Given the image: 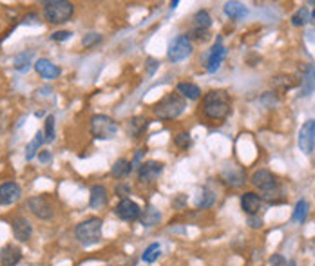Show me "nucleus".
<instances>
[{
    "label": "nucleus",
    "mask_w": 315,
    "mask_h": 266,
    "mask_svg": "<svg viewBox=\"0 0 315 266\" xmlns=\"http://www.w3.org/2000/svg\"><path fill=\"white\" fill-rule=\"evenodd\" d=\"M230 111H232L230 96L226 91L218 89V91H210L203 96V114L208 120H214V121L225 120L230 114Z\"/></svg>",
    "instance_id": "f257e3e1"
},
{
    "label": "nucleus",
    "mask_w": 315,
    "mask_h": 266,
    "mask_svg": "<svg viewBox=\"0 0 315 266\" xmlns=\"http://www.w3.org/2000/svg\"><path fill=\"white\" fill-rule=\"evenodd\" d=\"M185 109H187V101H185L183 96L170 93V95L163 96L152 111H154L158 120H176Z\"/></svg>",
    "instance_id": "f03ea898"
},
{
    "label": "nucleus",
    "mask_w": 315,
    "mask_h": 266,
    "mask_svg": "<svg viewBox=\"0 0 315 266\" xmlns=\"http://www.w3.org/2000/svg\"><path fill=\"white\" fill-rule=\"evenodd\" d=\"M44 6V17L49 24H64L74 15V4L66 0H48Z\"/></svg>",
    "instance_id": "7ed1b4c3"
},
{
    "label": "nucleus",
    "mask_w": 315,
    "mask_h": 266,
    "mask_svg": "<svg viewBox=\"0 0 315 266\" xmlns=\"http://www.w3.org/2000/svg\"><path fill=\"white\" fill-rule=\"evenodd\" d=\"M101 219L100 218H89L82 221L80 225L76 226V239L82 242L83 246H91V244H96V242L101 241Z\"/></svg>",
    "instance_id": "20e7f679"
},
{
    "label": "nucleus",
    "mask_w": 315,
    "mask_h": 266,
    "mask_svg": "<svg viewBox=\"0 0 315 266\" xmlns=\"http://www.w3.org/2000/svg\"><path fill=\"white\" fill-rule=\"evenodd\" d=\"M118 123L113 118L105 116V114H95L91 118L89 130L93 138H96V140H113L118 134Z\"/></svg>",
    "instance_id": "39448f33"
},
{
    "label": "nucleus",
    "mask_w": 315,
    "mask_h": 266,
    "mask_svg": "<svg viewBox=\"0 0 315 266\" xmlns=\"http://www.w3.org/2000/svg\"><path fill=\"white\" fill-rule=\"evenodd\" d=\"M194 48H192V42H191V36L187 35H178L170 42V46H169V60L174 62V64H178V62H183L187 60L189 56L192 54Z\"/></svg>",
    "instance_id": "423d86ee"
},
{
    "label": "nucleus",
    "mask_w": 315,
    "mask_h": 266,
    "mask_svg": "<svg viewBox=\"0 0 315 266\" xmlns=\"http://www.w3.org/2000/svg\"><path fill=\"white\" fill-rule=\"evenodd\" d=\"M27 208H29V212L35 218L42 219V221H48V219H51L54 216L53 205L44 195H33V197H29L27 199Z\"/></svg>",
    "instance_id": "0eeeda50"
},
{
    "label": "nucleus",
    "mask_w": 315,
    "mask_h": 266,
    "mask_svg": "<svg viewBox=\"0 0 315 266\" xmlns=\"http://www.w3.org/2000/svg\"><path fill=\"white\" fill-rule=\"evenodd\" d=\"M297 145L306 156L314 152L315 148V120H306L303 127L299 129V138Z\"/></svg>",
    "instance_id": "6e6552de"
},
{
    "label": "nucleus",
    "mask_w": 315,
    "mask_h": 266,
    "mask_svg": "<svg viewBox=\"0 0 315 266\" xmlns=\"http://www.w3.org/2000/svg\"><path fill=\"white\" fill-rule=\"evenodd\" d=\"M250 181H252V185H254L256 189H259L261 192H265V194L277 189V179H275V176L270 170H265V169L254 172V176H252Z\"/></svg>",
    "instance_id": "1a4fd4ad"
},
{
    "label": "nucleus",
    "mask_w": 315,
    "mask_h": 266,
    "mask_svg": "<svg viewBox=\"0 0 315 266\" xmlns=\"http://www.w3.org/2000/svg\"><path fill=\"white\" fill-rule=\"evenodd\" d=\"M11 228H13V236L15 239L20 242H27L33 236V225H31V221L24 216H17V218H13L11 221Z\"/></svg>",
    "instance_id": "9d476101"
},
{
    "label": "nucleus",
    "mask_w": 315,
    "mask_h": 266,
    "mask_svg": "<svg viewBox=\"0 0 315 266\" xmlns=\"http://www.w3.org/2000/svg\"><path fill=\"white\" fill-rule=\"evenodd\" d=\"M140 214H142V208L138 207V203H134L132 199H121L116 207V216H118L121 221H136L140 219Z\"/></svg>",
    "instance_id": "9b49d317"
},
{
    "label": "nucleus",
    "mask_w": 315,
    "mask_h": 266,
    "mask_svg": "<svg viewBox=\"0 0 315 266\" xmlns=\"http://www.w3.org/2000/svg\"><path fill=\"white\" fill-rule=\"evenodd\" d=\"M163 172V163L160 161H145L138 169V179L142 183H150Z\"/></svg>",
    "instance_id": "f8f14e48"
},
{
    "label": "nucleus",
    "mask_w": 315,
    "mask_h": 266,
    "mask_svg": "<svg viewBox=\"0 0 315 266\" xmlns=\"http://www.w3.org/2000/svg\"><path fill=\"white\" fill-rule=\"evenodd\" d=\"M225 54H226V49L223 48V44H221V36H219V38L216 40L214 46H212V49H210L208 56H207V71L208 73L218 71L221 62H223V58H225Z\"/></svg>",
    "instance_id": "ddd939ff"
},
{
    "label": "nucleus",
    "mask_w": 315,
    "mask_h": 266,
    "mask_svg": "<svg viewBox=\"0 0 315 266\" xmlns=\"http://www.w3.org/2000/svg\"><path fill=\"white\" fill-rule=\"evenodd\" d=\"M20 195H22V189H20V185L15 183V181H7V183L0 185V207L18 201Z\"/></svg>",
    "instance_id": "4468645a"
},
{
    "label": "nucleus",
    "mask_w": 315,
    "mask_h": 266,
    "mask_svg": "<svg viewBox=\"0 0 315 266\" xmlns=\"http://www.w3.org/2000/svg\"><path fill=\"white\" fill-rule=\"evenodd\" d=\"M223 181H225L228 187H232V189H239V187H243L246 183V174H244L243 169H239V167H226L223 174Z\"/></svg>",
    "instance_id": "2eb2a0df"
},
{
    "label": "nucleus",
    "mask_w": 315,
    "mask_h": 266,
    "mask_svg": "<svg viewBox=\"0 0 315 266\" xmlns=\"http://www.w3.org/2000/svg\"><path fill=\"white\" fill-rule=\"evenodd\" d=\"M263 205V199L256 192H244L241 195V208L246 216H254V214H259Z\"/></svg>",
    "instance_id": "dca6fc26"
},
{
    "label": "nucleus",
    "mask_w": 315,
    "mask_h": 266,
    "mask_svg": "<svg viewBox=\"0 0 315 266\" xmlns=\"http://www.w3.org/2000/svg\"><path fill=\"white\" fill-rule=\"evenodd\" d=\"M35 69L36 73L40 74L42 78H46V80H53V78H58L60 76V67L58 65H54L51 60L48 58H40L35 62Z\"/></svg>",
    "instance_id": "f3484780"
},
{
    "label": "nucleus",
    "mask_w": 315,
    "mask_h": 266,
    "mask_svg": "<svg viewBox=\"0 0 315 266\" xmlns=\"http://www.w3.org/2000/svg\"><path fill=\"white\" fill-rule=\"evenodd\" d=\"M20 259H22V252L15 244H6L4 248L0 250V263H2V266H15L20 263Z\"/></svg>",
    "instance_id": "a211bd4d"
},
{
    "label": "nucleus",
    "mask_w": 315,
    "mask_h": 266,
    "mask_svg": "<svg viewBox=\"0 0 315 266\" xmlns=\"http://www.w3.org/2000/svg\"><path fill=\"white\" fill-rule=\"evenodd\" d=\"M109 201V192L103 185H95L91 189V195H89V205L91 208H103Z\"/></svg>",
    "instance_id": "6ab92c4d"
},
{
    "label": "nucleus",
    "mask_w": 315,
    "mask_h": 266,
    "mask_svg": "<svg viewBox=\"0 0 315 266\" xmlns=\"http://www.w3.org/2000/svg\"><path fill=\"white\" fill-rule=\"evenodd\" d=\"M270 83H272V87H274L275 91L285 93V91H290V89L295 87V85H297V80H295V76H290V74H275V76H272Z\"/></svg>",
    "instance_id": "aec40b11"
},
{
    "label": "nucleus",
    "mask_w": 315,
    "mask_h": 266,
    "mask_svg": "<svg viewBox=\"0 0 315 266\" xmlns=\"http://www.w3.org/2000/svg\"><path fill=\"white\" fill-rule=\"evenodd\" d=\"M160 221H161L160 210L154 208L152 205H149V207L140 214V223H142L143 226H154V225H158Z\"/></svg>",
    "instance_id": "412c9836"
},
{
    "label": "nucleus",
    "mask_w": 315,
    "mask_h": 266,
    "mask_svg": "<svg viewBox=\"0 0 315 266\" xmlns=\"http://www.w3.org/2000/svg\"><path fill=\"white\" fill-rule=\"evenodd\" d=\"M225 15L232 20H241L248 15V9L241 2H226L225 4Z\"/></svg>",
    "instance_id": "4be33fe9"
},
{
    "label": "nucleus",
    "mask_w": 315,
    "mask_h": 266,
    "mask_svg": "<svg viewBox=\"0 0 315 266\" xmlns=\"http://www.w3.org/2000/svg\"><path fill=\"white\" fill-rule=\"evenodd\" d=\"M178 93L183 98H187V100H197L199 96H201V89L197 87L196 83H191V82H181L178 83Z\"/></svg>",
    "instance_id": "5701e85b"
},
{
    "label": "nucleus",
    "mask_w": 315,
    "mask_h": 266,
    "mask_svg": "<svg viewBox=\"0 0 315 266\" xmlns=\"http://www.w3.org/2000/svg\"><path fill=\"white\" fill-rule=\"evenodd\" d=\"M210 24H212V18H210L208 11L199 9V11L194 13V17H192V29H208Z\"/></svg>",
    "instance_id": "b1692460"
},
{
    "label": "nucleus",
    "mask_w": 315,
    "mask_h": 266,
    "mask_svg": "<svg viewBox=\"0 0 315 266\" xmlns=\"http://www.w3.org/2000/svg\"><path fill=\"white\" fill-rule=\"evenodd\" d=\"M46 142V136H44V132L42 130H38L36 132V136H35V140L27 145V148H25V160L27 161H31L33 158H35L36 154L40 152V147H42V143Z\"/></svg>",
    "instance_id": "393cba45"
},
{
    "label": "nucleus",
    "mask_w": 315,
    "mask_h": 266,
    "mask_svg": "<svg viewBox=\"0 0 315 266\" xmlns=\"http://www.w3.org/2000/svg\"><path fill=\"white\" fill-rule=\"evenodd\" d=\"M147 125H149V121H147L145 116H134V118L131 120V123H129V132H131V136L140 138L143 132H145Z\"/></svg>",
    "instance_id": "a878e982"
},
{
    "label": "nucleus",
    "mask_w": 315,
    "mask_h": 266,
    "mask_svg": "<svg viewBox=\"0 0 315 266\" xmlns=\"http://www.w3.org/2000/svg\"><path fill=\"white\" fill-rule=\"evenodd\" d=\"M131 172H132L131 161L125 160V158H120L113 167V176L116 177V179H123V177H127Z\"/></svg>",
    "instance_id": "bb28decb"
},
{
    "label": "nucleus",
    "mask_w": 315,
    "mask_h": 266,
    "mask_svg": "<svg viewBox=\"0 0 315 266\" xmlns=\"http://www.w3.org/2000/svg\"><path fill=\"white\" fill-rule=\"evenodd\" d=\"M31 60H33V51H24V53H20L15 56V60H13V67H15L18 73H24L29 69Z\"/></svg>",
    "instance_id": "cd10ccee"
},
{
    "label": "nucleus",
    "mask_w": 315,
    "mask_h": 266,
    "mask_svg": "<svg viewBox=\"0 0 315 266\" xmlns=\"http://www.w3.org/2000/svg\"><path fill=\"white\" fill-rule=\"evenodd\" d=\"M216 203V192L208 189H203L199 194H197L196 199V207L197 208H210Z\"/></svg>",
    "instance_id": "c85d7f7f"
},
{
    "label": "nucleus",
    "mask_w": 315,
    "mask_h": 266,
    "mask_svg": "<svg viewBox=\"0 0 315 266\" xmlns=\"http://www.w3.org/2000/svg\"><path fill=\"white\" fill-rule=\"evenodd\" d=\"M312 20V13H310L308 7H299L297 11L291 15V24L295 27H301V25H306Z\"/></svg>",
    "instance_id": "c756f323"
},
{
    "label": "nucleus",
    "mask_w": 315,
    "mask_h": 266,
    "mask_svg": "<svg viewBox=\"0 0 315 266\" xmlns=\"http://www.w3.org/2000/svg\"><path fill=\"white\" fill-rule=\"evenodd\" d=\"M306 216H308V201H306V199H299L291 219H293L295 223H304V221H306Z\"/></svg>",
    "instance_id": "7c9ffc66"
},
{
    "label": "nucleus",
    "mask_w": 315,
    "mask_h": 266,
    "mask_svg": "<svg viewBox=\"0 0 315 266\" xmlns=\"http://www.w3.org/2000/svg\"><path fill=\"white\" fill-rule=\"evenodd\" d=\"M259 103H261L263 107H267V109H274V107L279 105V96L275 95L274 91H267V93L261 95Z\"/></svg>",
    "instance_id": "2f4dec72"
},
{
    "label": "nucleus",
    "mask_w": 315,
    "mask_h": 266,
    "mask_svg": "<svg viewBox=\"0 0 315 266\" xmlns=\"http://www.w3.org/2000/svg\"><path fill=\"white\" fill-rule=\"evenodd\" d=\"M160 252H161L160 244H158V242H152V244L147 246V250L143 252V255H142L143 263H154V261L160 257Z\"/></svg>",
    "instance_id": "473e14b6"
},
{
    "label": "nucleus",
    "mask_w": 315,
    "mask_h": 266,
    "mask_svg": "<svg viewBox=\"0 0 315 266\" xmlns=\"http://www.w3.org/2000/svg\"><path fill=\"white\" fill-rule=\"evenodd\" d=\"M174 145L181 150H187V148L192 145V140H191V134L189 132H178L176 138H174Z\"/></svg>",
    "instance_id": "72a5a7b5"
},
{
    "label": "nucleus",
    "mask_w": 315,
    "mask_h": 266,
    "mask_svg": "<svg viewBox=\"0 0 315 266\" xmlns=\"http://www.w3.org/2000/svg\"><path fill=\"white\" fill-rule=\"evenodd\" d=\"M44 136H46V142H53L54 140V116L53 114H49L48 118H46V132H44Z\"/></svg>",
    "instance_id": "f704fd0d"
},
{
    "label": "nucleus",
    "mask_w": 315,
    "mask_h": 266,
    "mask_svg": "<svg viewBox=\"0 0 315 266\" xmlns=\"http://www.w3.org/2000/svg\"><path fill=\"white\" fill-rule=\"evenodd\" d=\"M98 42H101V35L98 33H89L82 38V46L83 48H95Z\"/></svg>",
    "instance_id": "c9c22d12"
},
{
    "label": "nucleus",
    "mask_w": 315,
    "mask_h": 266,
    "mask_svg": "<svg viewBox=\"0 0 315 266\" xmlns=\"http://www.w3.org/2000/svg\"><path fill=\"white\" fill-rule=\"evenodd\" d=\"M246 225H248L252 230H259V228H263L265 221H263V218L259 216V214H254V216H248V221H246Z\"/></svg>",
    "instance_id": "e433bc0d"
},
{
    "label": "nucleus",
    "mask_w": 315,
    "mask_h": 266,
    "mask_svg": "<svg viewBox=\"0 0 315 266\" xmlns=\"http://www.w3.org/2000/svg\"><path fill=\"white\" fill-rule=\"evenodd\" d=\"M116 195L121 197V199H129V195H131V187L129 183H120L116 187Z\"/></svg>",
    "instance_id": "4c0bfd02"
},
{
    "label": "nucleus",
    "mask_w": 315,
    "mask_h": 266,
    "mask_svg": "<svg viewBox=\"0 0 315 266\" xmlns=\"http://www.w3.org/2000/svg\"><path fill=\"white\" fill-rule=\"evenodd\" d=\"M191 36L192 38H196V40H208V36H210V33H208V29H192L191 31Z\"/></svg>",
    "instance_id": "58836bf2"
},
{
    "label": "nucleus",
    "mask_w": 315,
    "mask_h": 266,
    "mask_svg": "<svg viewBox=\"0 0 315 266\" xmlns=\"http://www.w3.org/2000/svg\"><path fill=\"white\" fill-rule=\"evenodd\" d=\"M145 64H147V74H149V76H152V74L158 71V67H160V62L156 58H147Z\"/></svg>",
    "instance_id": "ea45409f"
},
{
    "label": "nucleus",
    "mask_w": 315,
    "mask_h": 266,
    "mask_svg": "<svg viewBox=\"0 0 315 266\" xmlns=\"http://www.w3.org/2000/svg\"><path fill=\"white\" fill-rule=\"evenodd\" d=\"M69 36H73L71 31H56V33L51 35V38H53L54 42H66Z\"/></svg>",
    "instance_id": "a19ab883"
},
{
    "label": "nucleus",
    "mask_w": 315,
    "mask_h": 266,
    "mask_svg": "<svg viewBox=\"0 0 315 266\" xmlns=\"http://www.w3.org/2000/svg\"><path fill=\"white\" fill-rule=\"evenodd\" d=\"M268 263H270V266H286V259L281 254H274L268 259Z\"/></svg>",
    "instance_id": "79ce46f5"
},
{
    "label": "nucleus",
    "mask_w": 315,
    "mask_h": 266,
    "mask_svg": "<svg viewBox=\"0 0 315 266\" xmlns=\"http://www.w3.org/2000/svg\"><path fill=\"white\" fill-rule=\"evenodd\" d=\"M38 160H40L42 163H49V161H51V154H49L48 150H40V152H38Z\"/></svg>",
    "instance_id": "37998d69"
},
{
    "label": "nucleus",
    "mask_w": 315,
    "mask_h": 266,
    "mask_svg": "<svg viewBox=\"0 0 315 266\" xmlns=\"http://www.w3.org/2000/svg\"><path fill=\"white\" fill-rule=\"evenodd\" d=\"M36 20H38V15H35V13H31V15H27V17H24V24H36Z\"/></svg>",
    "instance_id": "c03bdc74"
},
{
    "label": "nucleus",
    "mask_w": 315,
    "mask_h": 266,
    "mask_svg": "<svg viewBox=\"0 0 315 266\" xmlns=\"http://www.w3.org/2000/svg\"><path fill=\"white\" fill-rule=\"evenodd\" d=\"M306 40H308L310 44H315V29H308V33H306Z\"/></svg>",
    "instance_id": "a18cd8bd"
},
{
    "label": "nucleus",
    "mask_w": 315,
    "mask_h": 266,
    "mask_svg": "<svg viewBox=\"0 0 315 266\" xmlns=\"http://www.w3.org/2000/svg\"><path fill=\"white\" fill-rule=\"evenodd\" d=\"M178 4H179V2H178V0H174V2H172V4H170V7H172V9H174V7H178Z\"/></svg>",
    "instance_id": "49530a36"
},
{
    "label": "nucleus",
    "mask_w": 315,
    "mask_h": 266,
    "mask_svg": "<svg viewBox=\"0 0 315 266\" xmlns=\"http://www.w3.org/2000/svg\"><path fill=\"white\" fill-rule=\"evenodd\" d=\"M312 74H314V80H315V65L312 67Z\"/></svg>",
    "instance_id": "de8ad7c7"
},
{
    "label": "nucleus",
    "mask_w": 315,
    "mask_h": 266,
    "mask_svg": "<svg viewBox=\"0 0 315 266\" xmlns=\"http://www.w3.org/2000/svg\"><path fill=\"white\" fill-rule=\"evenodd\" d=\"M312 20L315 22V9H314V13H312Z\"/></svg>",
    "instance_id": "09e8293b"
}]
</instances>
